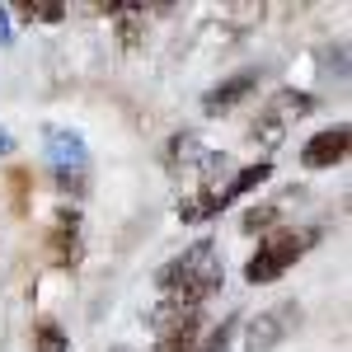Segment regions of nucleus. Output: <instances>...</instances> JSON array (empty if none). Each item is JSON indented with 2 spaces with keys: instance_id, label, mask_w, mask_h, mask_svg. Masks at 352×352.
Here are the masks:
<instances>
[{
  "instance_id": "obj_1",
  "label": "nucleus",
  "mask_w": 352,
  "mask_h": 352,
  "mask_svg": "<svg viewBox=\"0 0 352 352\" xmlns=\"http://www.w3.org/2000/svg\"><path fill=\"white\" fill-rule=\"evenodd\" d=\"M221 282H226V263L217 254V240H192L184 254H174L169 263L155 268L160 296L179 300V305H192V310H202L207 300L217 296Z\"/></svg>"
},
{
  "instance_id": "obj_2",
  "label": "nucleus",
  "mask_w": 352,
  "mask_h": 352,
  "mask_svg": "<svg viewBox=\"0 0 352 352\" xmlns=\"http://www.w3.org/2000/svg\"><path fill=\"white\" fill-rule=\"evenodd\" d=\"M320 240V230L315 226H305V230H272L258 240V249L249 254V263H244V282H254V287H263V282H277L287 268H296L300 258L310 254V244Z\"/></svg>"
},
{
  "instance_id": "obj_3",
  "label": "nucleus",
  "mask_w": 352,
  "mask_h": 352,
  "mask_svg": "<svg viewBox=\"0 0 352 352\" xmlns=\"http://www.w3.org/2000/svg\"><path fill=\"white\" fill-rule=\"evenodd\" d=\"M151 333H155L151 352H192L202 338V310L160 296V305L151 310Z\"/></svg>"
},
{
  "instance_id": "obj_4",
  "label": "nucleus",
  "mask_w": 352,
  "mask_h": 352,
  "mask_svg": "<svg viewBox=\"0 0 352 352\" xmlns=\"http://www.w3.org/2000/svg\"><path fill=\"white\" fill-rule=\"evenodd\" d=\"M310 113H315V94H305V89H277L268 104L258 109L249 136H254V141H263V146L272 151V146L287 136V127L300 122V118H310Z\"/></svg>"
},
{
  "instance_id": "obj_5",
  "label": "nucleus",
  "mask_w": 352,
  "mask_h": 352,
  "mask_svg": "<svg viewBox=\"0 0 352 352\" xmlns=\"http://www.w3.org/2000/svg\"><path fill=\"white\" fill-rule=\"evenodd\" d=\"M300 324V300H277L263 315H254L244 329V352H272L292 338V329Z\"/></svg>"
},
{
  "instance_id": "obj_6",
  "label": "nucleus",
  "mask_w": 352,
  "mask_h": 352,
  "mask_svg": "<svg viewBox=\"0 0 352 352\" xmlns=\"http://www.w3.org/2000/svg\"><path fill=\"white\" fill-rule=\"evenodd\" d=\"M85 258V235H80V207L71 202V207H61L52 221V230H47V263L52 268H80Z\"/></svg>"
},
{
  "instance_id": "obj_7",
  "label": "nucleus",
  "mask_w": 352,
  "mask_h": 352,
  "mask_svg": "<svg viewBox=\"0 0 352 352\" xmlns=\"http://www.w3.org/2000/svg\"><path fill=\"white\" fill-rule=\"evenodd\" d=\"M94 10L113 19V28H118V47H122L127 56L146 47V33H151V10H146L141 0H99Z\"/></svg>"
},
{
  "instance_id": "obj_8",
  "label": "nucleus",
  "mask_w": 352,
  "mask_h": 352,
  "mask_svg": "<svg viewBox=\"0 0 352 352\" xmlns=\"http://www.w3.org/2000/svg\"><path fill=\"white\" fill-rule=\"evenodd\" d=\"M352 151V127L348 122H333L324 132H315L305 146H300V164L305 169H333V164H343Z\"/></svg>"
},
{
  "instance_id": "obj_9",
  "label": "nucleus",
  "mask_w": 352,
  "mask_h": 352,
  "mask_svg": "<svg viewBox=\"0 0 352 352\" xmlns=\"http://www.w3.org/2000/svg\"><path fill=\"white\" fill-rule=\"evenodd\" d=\"M254 89H258V71H254V66H244V71H235V76H226L221 85L207 89L202 113H207V118H221V113H230L235 104H244V94H254Z\"/></svg>"
},
{
  "instance_id": "obj_10",
  "label": "nucleus",
  "mask_w": 352,
  "mask_h": 352,
  "mask_svg": "<svg viewBox=\"0 0 352 352\" xmlns=\"http://www.w3.org/2000/svg\"><path fill=\"white\" fill-rule=\"evenodd\" d=\"M47 155H52L56 174H85V164H89L85 141H80V136H71V132H61V127L47 132Z\"/></svg>"
},
{
  "instance_id": "obj_11",
  "label": "nucleus",
  "mask_w": 352,
  "mask_h": 352,
  "mask_svg": "<svg viewBox=\"0 0 352 352\" xmlns=\"http://www.w3.org/2000/svg\"><path fill=\"white\" fill-rule=\"evenodd\" d=\"M5 197H10L14 217H28V202H33V169L28 164H10L5 169Z\"/></svg>"
},
{
  "instance_id": "obj_12",
  "label": "nucleus",
  "mask_w": 352,
  "mask_h": 352,
  "mask_svg": "<svg viewBox=\"0 0 352 352\" xmlns=\"http://www.w3.org/2000/svg\"><path fill=\"white\" fill-rule=\"evenodd\" d=\"M202 155H207V151H202V141H197L192 132H179L174 141H169V146H164V164H169L174 174H184V169H197V164H202Z\"/></svg>"
},
{
  "instance_id": "obj_13",
  "label": "nucleus",
  "mask_w": 352,
  "mask_h": 352,
  "mask_svg": "<svg viewBox=\"0 0 352 352\" xmlns=\"http://www.w3.org/2000/svg\"><path fill=\"white\" fill-rule=\"evenodd\" d=\"M268 174H272V164H268V160L244 164L235 179H226V188H221V207H226V202H235V197H244V192H254L258 184H268Z\"/></svg>"
},
{
  "instance_id": "obj_14",
  "label": "nucleus",
  "mask_w": 352,
  "mask_h": 352,
  "mask_svg": "<svg viewBox=\"0 0 352 352\" xmlns=\"http://www.w3.org/2000/svg\"><path fill=\"white\" fill-rule=\"evenodd\" d=\"M277 221H282V202H254L240 217V226H244V235H272Z\"/></svg>"
},
{
  "instance_id": "obj_15",
  "label": "nucleus",
  "mask_w": 352,
  "mask_h": 352,
  "mask_svg": "<svg viewBox=\"0 0 352 352\" xmlns=\"http://www.w3.org/2000/svg\"><path fill=\"white\" fill-rule=\"evenodd\" d=\"M14 14H24L28 24H61L71 10H66L61 0H19V5H14Z\"/></svg>"
},
{
  "instance_id": "obj_16",
  "label": "nucleus",
  "mask_w": 352,
  "mask_h": 352,
  "mask_svg": "<svg viewBox=\"0 0 352 352\" xmlns=\"http://www.w3.org/2000/svg\"><path fill=\"white\" fill-rule=\"evenodd\" d=\"M33 352H71V338H66V329L56 324V320H38L33 324Z\"/></svg>"
},
{
  "instance_id": "obj_17",
  "label": "nucleus",
  "mask_w": 352,
  "mask_h": 352,
  "mask_svg": "<svg viewBox=\"0 0 352 352\" xmlns=\"http://www.w3.org/2000/svg\"><path fill=\"white\" fill-rule=\"evenodd\" d=\"M235 324H240V315H226L221 324L207 329V338H202L192 352H226V348H230V338H235Z\"/></svg>"
},
{
  "instance_id": "obj_18",
  "label": "nucleus",
  "mask_w": 352,
  "mask_h": 352,
  "mask_svg": "<svg viewBox=\"0 0 352 352\" xmlns=\"http://www.w3.org/2000/svg\"><path fill=\"white\" fill-rule=\"evenodd\" d=\"M10 151H14V136H10L5 127H0V155H10Z\"/></svg>"
},
{
  "instance_id": "obj_19",
  "label": "nucleus",
  "mask_w": 352,
  "mask_h": 352,
  "mask_svg": "<svg viewBox=\"0 0 352 352\" xmlns=\"http://www.w3.org/2000/svg\"><path fill=\"white\" fill-rule=\"evenodd\" d=\"M0 43H10V24H5V10H0Z\"/></svg>"
},
{
  "instance_id": "obj_20",
  "label": "nucleus",
  "mask_w": 352,
  "mask_h": 352,
  "mask_svg": "<svg viewBox=\"0 0 352 352\" xmlns=\"http://www.w3.org/2000/svg\"><path fill=\"white\" fill-rule=\"evenodd\" d=\"M122 352H127V348H122Z\"/></svg>"
}]
</instances>
